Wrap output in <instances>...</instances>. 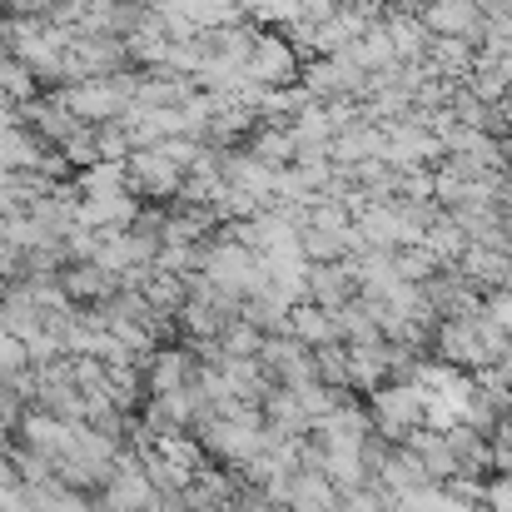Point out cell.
<instances>
[{
  "instance_id": "cell-1",
  "label": "cell",
  "mask_w": 512,
  "mask_h": 512,
  "mask_svg": "<svg viewBox=\"0 0 512 512\" xmlns=\"http://www.w3.org/2000/svg\"><path fill=\"white\" fill-rule=\"evenodd\" d=\"M299 70H304L299 45L284 30H259L239 65V80L249 90H289V85H299Z\"/></svg>"
},
{
  "instance_id": "cell-2",
  "label": "cell",
  "mask_w": 512,
  "mask_h": 512,
  "mask_svg": "<svg viewBox=\"0 0 512 512\" xmlns=\"http://www.w3.org/2000/svg\"><path fill=\"white\" fill-rule=\"evenodd\" d=\"M125 189L140 204H170L184 194V170L174 165L160 145H135L125 155Z\"/></svg>"
},
{
  "instance_id": "cell-3",
  "label": "cell",
  "mask_w": 512,
  "mask_h": 512,
  "mask_svg": "<svg viewBox=\"0 0 512 512\" xmlns=\"http://www.w3.org/2000/svg\"><path fill=\"white\" fill-rule=\"evenodd\" d=\"M423 30L443 40H468L473 50L483 45V5L478 0H428L423 5Z\"/></svg>"
},
{
  "instance_id": "cell-4",
  "label": "cell",
  "mask_w": 512,
  "mask_h": 512,
  "mask_svg": "<svg viewBox=\"0 0 512 512\" xmlns=\"http://www.w3.org/2000/svg\"><path fill=\"white\" fill-rule=\"evenodd\" d=\"M60 289H65V299L75 309H90V304H100V299H110L120 289V274L105 269L100 259H70L60 269Z\"/></svg>"
},
{
  "instance_id": "cell-5",
  "label": "cell",
  "mask_w": 512,
  "mask_h": 512,
  "mask_svg": "<svg viewBox=\"0 0 512 512\" xmlns=\"http://www.w3.org/2000/svg\"><path fill=\"white\" fill-rule=\"evenodd\" d=\"M304 299L319 309H339L348 299H358V279L348 259H329V264H309L304 274Z\"/></svg>"
},
{
  "instance_id": "cell-6",
  "label": "cell",
  "mask_w": 512,
  "mask_h": 512,
  "mask_svg": "<svg viewBox=\"0 0 512 512\" xmlns=\"http://www.w3.org/2000/svg\"><path fill=\"white\" fill-rule=\"evenodd\" d=\"M35 95V80H30V70L15 60V55H0V105H25Z\"/></svg>"
},
{
  "instance_id": "cell-7",
  "label": "cell",
  "mask_w": 512,
  "mask_h": 512,
  "mask_svg": "<svg viewBox=\"0 0 512 512\" xmlns=\"http://www.w3.org/2000/svg\"><path fill=\"white\" fill-rule=\"evenodd\" d=\"M483 503H488V512H512V473L483 488Z\"/></svg>"
},
{
  "instance_id": "cell-8",
  "label": "cell",
  "mask_w": 512,
  "mask_h": 512,
  "mask_svg": "<svg viewBox=\"0 0 512 512\" xmlns=\"http://www.w3.org/2000/svg\"><path fill=\"white\" fill-rule=\"evenodd\" d=\"M0 55H10V50H5V35H0Z\"/></svg>"
}]
</instances>
